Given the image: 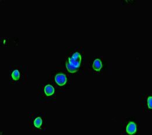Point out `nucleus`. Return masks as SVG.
I'll use <instances>...</instances> for the list:
<instances>
[{
    "label": "nucleus",
    "instance_id": "nucleus-2",
    "mask_svg": "<svg viewBox=\"0 0 152 135\" xmlns=\"http://www.w3.org/2000/svg\"><path fill=\"white\" fill-rule=\"evenodd\" d=\"M74 77L67 71L56 67V70L48 75L47 80L62 93H64L73 85L74 82Z\"/></svg>",
    "mask_w": 152,
    "mask_h": 135
},
{
    "label": "nucleus",
    "instance_id": "nucleus-8",
    "mask_svg": "<svg viewBox=\"0 0 152 135\" xmlns=\"http://www.w3.org/2000/svg\"><path fill=\"white\" fill-rule=\"evenodd\" d=\"M140 112L143 114L150 113L152 111V94L151 93H142L140 96Z\"/></svg>",
    "mask_w": 152,
    "mask_h": 135
},
{
    "label": "nucleus",
    "instance_id": "nucleus-4",
    "mask_svg": "<svg viewBox=\"0 0 152 135\" xmlns=\"http://www.w3.org/2000/svg\"><path fill=\"white\" fill-rule=\"evenodd\" d=\"M47 115L44 112H28V131L45 132L47 129Z\"/></svg>",
    "mask_w": 152,
    "mask_h": 135
},
{
    "label": "nucleus",
    "instance_id": "nucleus-1",
    "mask_svg": "<svg viewBox=\"0 0 152 135\" xmlns=\"http://www.w3.org/2000/svg\"><path fill=\"white\" fill-rule=\"evenodd\" d=\"M87 61L83 46L68 47L65 50L64 60L57 68L62 69L72 75L85 73Z\"/></svg>",
    "mask_w": 152,
    "mask_h": 135
},
{
    "label": "nucleus",
    "instance_id": "nucleus-3",
    "mask_svg": "<svg viewBox=\"0 0 152 135\" xmlns=\"http://www.w3.org/2000/svg\"><path fill=\"white\" fill-rule=\"evenodd\" d=\"M62 94L53 84L47 80L45 83L39 84L37 94L38 103L49 104L57 102L58 95Z\"/></svg>",
    "mask_w": 152,
    "mask_h": 135
},
{
    "label": "nucleus",
    "instance_id": "nucleus-6",
    "mask_svg": "<svg viewBox=\"0 0 152 135\" xmlns=\"http://www.w3.org/2000/svg\"><path fill=\"white\" fill-rule=\"evenodd\" d=\"M107 62L102 56H96L87 61L85 73L91 75H102L107 70Z\"/></svg>",
    "mask_w": 152,
    "mask_h": 135
},
{
    "label": "nucleus",
    "instance_id": "nucleus-5",
    "mask_svg": "<svg viewBox=\"0 0 152 135\" xmlns=\"http://www.w3.org/2000/svg\"><path fill=\"white\" fill-rule=\"evenodd\" d=\"M10 83L13 85H23L28 80V67L26 65L11 66L9 74Z\"/></svg>",
    "mask_w": 152,
    "mask_h": 135
},
{
    "label": "nucleus",
    "instance_id": "nucleus-7",
    "mask_svg": "<svg viewBox=\"0 0 152 135\" xmlns=\"http://www.w3.org/2000/svg\"><path fill=\"white\" fill-rule=\"evenodd\" d=\"M121 135H134L140 133V123L135 117H122Z\"/></svg>",
    "mask_w": 152,
    "mask_h": 135
}]
</instances>
